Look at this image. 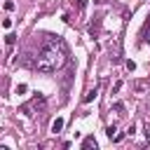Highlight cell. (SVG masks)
I'll use <instances>...</instances> for the list:
<instances>
[{
    "instance_id": "obj_1",
    "label": "cell",
    "mask_w": 150,
    "mask_h": 150,
    "mask_svg": "<svg viewBox=\"0 0 150 150\" xmlns=\"http://www.w3.org/2000/svg\"><path fill=\"white\" fill-rule=\"evenodd\" d=\"M68 61V47L63 38H47L35 56V68L40 73H54Z\"/></svg>"
},
{
    "instance_id": "obj_2",
    "label": "cell",
    "mask_w": 150,
    "mask_h": 150,
    "mask_svg": "<svg viewBox=\"0 0 150 150\" xmlns=\"http://www.w3.org/2000/svg\"><path fill=\"white\" fill-rule=\"evenodd\" d=\"M45 105H47V101H45V96L38 91V94L33 96V101H30V103L21 105V112L30 117V115H35V112H42V110H45Z\"/></svg>"
},
{
    "instance_id": "obj_3",
    "label": "cell",
    "mask_w": 150,
    "mask_h": 150,
    "mask_svg": "<svg viewBox=\"0 0 150 150\" xmlns=\"http://www.w3.org/2000/svg\"><path fill=\"white\" fill-rule=\"evenodd\" d=\"M150 40V14H148V19H145V23H143V28H141V40H138V45H145Z\"/></svg>"
},
{
    "instance_id": "obj_4",
    "label": "cell",
    "mask_w": 150,
    "mask_h": 150,
    "mask_svg": "<svg viewBox=\"0 0 150 150\" xmlns=\"http://www.w3.org/2000/svg\"><path fill=\"white\" fill-rule=\"evenodd\" d=\"M98 30H101V16H96V19L91 21V26H89V35H91V38H96V35H98Z\"/></svg>"
},
{
    "instance_id": "obj_5",
    "label": "cell",
    "mask_w": 150,
    "mask_h": 150,
    "mask_svg": "<svg viewBox=\"0 0 150 150\" xmlns=\"http://www.w3.org/2000/svg\"><path fill=\"white\" fill-rule=\"evenodd\" d=\"M63 124H66V120H63V117H56V120L52 122V134H59V131L63 129Z\"/></svg>"
},
{
    "instance_id": "obj_6",
    "label": "cell",
    "mask_w": 150,
    "mask_h": 150,
    "mask_svg": "<svg viewBox=\"0 0 150 150\" xmlns=\"http://www.w3.org/2000/svg\"><path fill=\"white\" fill-rule=\"evenodd\" d=\"M96 96H98V87H94V89H89V91H87V96H84V103H91Z\"/></svg>"
},
{
    "instance_id": "obj_7",
    "label": "cell",
    "mask_w": 150,
    "mask_h": 150,
    "mask_svg": "<svg viewBox=\"0 0 150 150\" xmlns=\"http://www.w3.org/2000/svg\"><path fill=\"white\" fill-rule=\"evenodd\" d=\"M82 148H84V150H89V148H96V138H94V136H87V138L82 141Z\"/></svg>"
},
{
    "instance_id": "obj_8",
    "label": "cell",
    "mask_w": 150,
    "mask_h": 150,
    "mask_svg": "<svg viewBox=\"0 0 150 150\" xmlns=\"http://www.w3.org/2000/svg\"><path fill=\"white\" fill-rule=\"evenodd\" d=\"M105 131H108V138L112 141V136H115V131H117V127H115V124H110V127H108Z\"/></svg>"
},
{
    "instance_id": "obj_9",
    "label": "cell",
    "mask_w": 150,
    "mask_h": 150,
    "mask_svg": "<svg viewBox=\"0 0 150 150\" xmlns=\"http://www.w3.org/2000/svg\"><path fill=\"white\" fill-rule=\"evenodd\" d=\"M70 2H73L77 9H84V5H87V0H70Z\"/></svg>"
},
{
    "instance_id": "obj_10",
    "label": "cell",
    "mask_w": 150,
    "mask_h": 150,
    "mask_svg": "<svg viewBox=\"0 0 150 150\" xmlns=\"http://www.w3.org/2000/svg\"><path fill=\"white\" fill-rule=\"evenodd\" d=\"M112 110H115V112H120V115H122V110H124V103H120V101H117V103H115V105H112Z\"/></svg>"
},
{
    "instance_id": "obj_11",
    "label": "cell",
    "mask_w": 150,
    "mask_h": 150,
    "mask_svg": "<svg viewBox=\"0 0 150 150\" xmlns=\"http://www.w3.org/2000/svg\"><path fill=\"white\" fill-rule=\"evenodd\" d=\"M26 91H28V84H19L16 87V94H26Z\"/></svg>"
},
{
    "instance_id": "obj_12",
    "label": "cell",
    "mask_w": 150,
    "mask_h": 150,
    "mask_svg": "<svg viewBox=\"0 0 150 150\" xmlns=\"http://www.w3.org/2000/svg\"><path fill=\"white\" fill-rule=\"evenodd\" d=\"M2 28L9 30V28H12V19H2Z\"/></svg>"
},
{
    "instance_id": "obj_13",
    "label": "cell",
    "mask_w": 150,
    "mask_h": 150,
    "mask_svg": "<svg viewBox=\"0 0 150 150\" xmlns=\"http://www.w3.org/2000/svg\"><path fill=\"white\" fill-rule=\"evenodd\" d=\"M127 70H131V73H134V70H136V63H134V61H131V59H129V61H127Z\"/></svg>"
},
{
    "instance_id": "obj_14",
    "label": "cell",
    "mask_w": 150,
    "mask_h": 150,
    "mask_svg": "<svg viewBox=\"0 0 150 150\" xmlns=\"http://www.w3.org/2000/svg\"><path fill=\"white\" fill-rule=\"evenodd\" d=\"M5 9H7V12H12V9H14V2H12V0H7V2H5Z\"/></svg>"
},
{
    "instance_id": "obj_15",
    "label": "cell",
    "mask_w": 150,
    "mask_h": 150,
    "mask_svg": "<svg viewBox=\"0 0 150 150\" xmlns=\"http://www.w3.org/2000/svg\"><path fill=\"white\" fill-rule=\"evenodd\" d=\"M5 40H7V45H14V42H16V38H14V35H12V33H9V35H7V38H5Z\"/></svg>"
},
{
    "instance_id": "obj_16",
    "label": "cell",
    "mask_w": 150,
    "mask_h": 150,
    "mask_svg": "<svg viewBox=\"0 0 150 150\" xmlns=\"http://www.w3.org/2000/svg\"><path fill=\"white\" fill-rule=\"evenodd\" d=\"M120 89H122V80H120V82H115V87H112V91H115V94H117V91H120Z\"/></svg>"
}]
</instances>
